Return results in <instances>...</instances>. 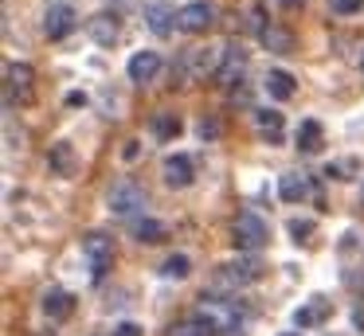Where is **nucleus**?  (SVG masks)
Returning a JSON list of instances; mask_svg holds the SVG:
<instances>
[{
    "label": "nucleus",
    "instance_id": "1",
    "mask_svg": "<svg viewBox=\"0 0 364 336\" xmlns=\"http://www.w3.org/2000/svg\"><path fill=\"white\" fill-rule=\"evenodd\" d=\"M82 258H87L90 273L102 278V273L114 266V239H110V234H102V231H90L87 239H82Z\"/></svg>",
    "mask_w": 364,
    "mask_h": 336
},
{
    "label": "nucleus",
    "instance_id": "2",
    "mask_svg": "<svg viewBox=\"0 0 364 336\" xmlns=\"http://www.w3.org/2000/svg\"><path fill=\"white\" fill-rule=\"evenodd\" d=\"M145 192L134 184V180H122V184H114L110 200H106V207L114 211V215H137V211H145Z\"/></svg>",
    "mask_w": 364,
    "mask_h": 336
},
{
    "label": "nucleus",
    "instance_id": "3",
    "mask_svg": "<svg viewBox=\"0 0 364 336\" xmlns=\"http://www.w3.org/2000/svg\"><path fill=\"white\" fill-rule=\"evenodd\" d=\"M231 234H235V246H239V250H259L262 242L270 239L267 223H262L259 215H251V211H243V215L235 219V227H231Z\"/></svg>",
    "mask_w": 364,
    "mask_h": 336
},
{
    "label": "nucleus",
    "instance_id": "4",
    "mask_svg": "<svg viewBox=\"0 0 364 336\" xmlns=\"http://www.w3.org/2000/svg\"><path fill=\"white\" fill-rule=\"evenodd\" d=\"M196 317H204L212 328H220V332H231V328L239 325V309L228 301H220V297H204V305L196 309Z\"/></svg>",
    "mask_w": 364,
    "mask_h": 336
},
{
    "label": "nucleus",
    "instance_id": "5",
    "mask_svg": "<svg viewBox=\"0 0 364 336\" xmlns=\"http://www.w3.org/2000/svg\"><path fill=\"white\" fill-rule=\"evenodd\" d=\"M4 78H9V102H32L36 94V70L28 63H9L4 67Z\"/></svg>",
    "mask_w": 364,
    "mask_h": 336
},
{
    "label": "nucleus",
    "instance_id": "6",
    "mask_svg": "<svg viewBox=\"0 0 364 336\" xmlns=\"http://www.w3.org/2000/svg\"><path fill=\"white\" fill-rule=\"evenodd\" d=\"M215 20L212 4H204V0H196V4H184L181 12H176V28L188 31V36H200V31H208Z\"/></svg>",
    "mask_w": 364,
    "mask_h": 336
},
{
    "label": "nucleus",
    "instance_id": "7",
    "mask_svg": "<svg viewBox=\"0 0 364 336\" xmlns=\"http://www.w3.org/2000/svg\"><path fill=\"white\" fill-rule=\"evenodd\" d=\"M262 278V262L259 258H235V262L220 266V281H235V286H251Z\"/></svg>",
    "mask_w": 364,
    "mask_h": 336
},
{
    "label": "nucleus",
    "instance_id": "8",
    "mask_svg": "<svg viewBox=\"0 0 364 336\" xmlns=\"http://www.w3.org/2000/svg\"><path fill=\"white\" fill-rule=\"evenodd\" d=\"M329 313H333L329 297H309V301H301L298 309H294V325L314 328V325H321V320H329Z\"/></svg>",
    "mask_w": 364,
    "mask_h": 336
},
{
    "label": "nucleus",
    "instance_id": "9",
    "mask_svg": "<svg viewBox=\"0 0 364 336\" xmlns=\"http://www.w3.org/2000/svg\"><path fill=\"white\" fill-rule=\"evenodd\" d=\"M87 31H90V39H95L98 47H114V43H118V36H122V23H118V16L98 12V16H90V20H87Z\"/></svg>",
    "mask_w": 364,
    "mask_h": 336
},
{
    "label": "nucleus",
    "instance_id": "10",
    "mask_svg": "<svg viewBox=\"0 0 364 336\" xmlns=\"http://www.w3.org/2000/svg\"><path fill=\"white\" fill-rule=\"evenodd\" d=\"M145 23H149L153 36H168L173 23H176L173 4H168V0H149V4H145Z\"/></svg>",
    "mask_w": 364,
    "mask_h": 336
},
{
    "label": "nucleus",
    "instance_id": "11",
    "mask_svg": "<svg viewBox=\"0 0 364 336\" xmlns=\"http://www.w3.org/2000/svg\"><path fill=\"white\" fill-rule=\"evenodd\" d=\"M71 28H75V12L67 4H51L48 12H43V36L48 39H63Z\"/></svg>",
    "mask_w": 364,
    "mask_h": 336
},
{
    "label": "nucleus",
    "instance_id": "12",
    "mask_svg": "<svg viewBox=\"0 0 364 336\" xmlns=\"http://www.w3.org/2000/svg\"><path fill=\"white\" fill-rule=\"evenodd\" d=\"M243 70H247V55H243V47H223V63H220V82L223 86H235L239 78H243Z\"/></svg>",
    "mask_w": 364,
    "mask_h": 336
},
{
    "label": "nucleus",
    "instance_id": "13",
    "mask_svg": "<svg viewBox=\"0 0 364 336\" xmlns=\"http://www.w3.org/2000/svg\"><path fill=\"white\" fill-rule=\"evenodd\" d=\"M161 70V55L157 51H137L134 59H129V82H153Z\"/></svg>",
    "mask_w": 364,
    "mask_h": 336
},
{
    "label": "nucleus",
    "instance_id": "14",
    "mask_svg": "<svg viewBox=\"0 0 364 336\" xmlns=\"http://www.w3.org/2000/svg\"><path fill=\"white\" fill-rule=\"evenodd\" d=\"M40 309H43V317H48V320H67V317H71V309H75V297L67 293V289H48L43 301H40Z\"/></svg>",
    "mask_w": 364,
    "mask_h": 336
},
{
    "label": "nucleus",
    "instance_id": "15",
    "mask_svg": "<svg viewBox=\"0 0 364 336\" xmlns=\"http://www.w3.org/2000/svg\"><path fill=\"white\" fill-rule=\"evenodd\" d=\"M165 184L168 188H188L192 184V161L184 153L165 156Z\"/></svg>",
    "mask_w": 364,
    "mask_h": 336
},
{
    "label": "nucleus",
    "instance_id": "16",
    "mask_svg": "<svg viewBox=\"0 0 364 336\" xmlns=\"http://www.w3.org/2000/svg\"><path fill=\"white\" fill-rule=\"evenodd\" d=\"M48 164L55 176H75V145L71 141H55L48 153Z\"/></svg>",
    "mask_w": 364,
    "mask_h": 336
},
{
    "label": "nucleus",
    "instance_id": "17",
    "mask_svg": "<svg viewBox=\"0 0 364 336\" xmlns=\"http://www.w3.org/2000/svg\"><path fill=\"white\" fill-rule=\"evenodd\" d=\"M278 195H282L286 203H301V200L309 195L306 176H298V172H286V176H278Z\"/></svg>",
    "mask_w": 364,
    "mask_h": 336
},
{
    "label": "nucleus",
    "instance_id": "18",
    "mask_svg": "<svg viewBox=\"0 0 364 336\" xmlns=\"http://www.w3.org/2000/svg\"><path fill=\"white\" fill-rule=\"evenodd\" d=\"M259 39H262V47H267V51H274V55H290L294 51V36H290V31H282V28H274V23H270V28H262Z\"/></svg>",
    "mask_w": 364,
    "mask_h": 336
},
{
    "label": "nucleus",
    "instance_id": "19",
    "mask_svg": "<svg viewBox=\"0 0 364 336\" xmlns=\"http://www.w3.org/2000/svg\"><path fill=\"white\" fill-rule=\"evenodd\" d=\"M325 145V133H321V125L309 117V121H301L298 125V148L301 153H317V148Z\"/></svg>",
    "mask_w": 364,
    "mask_h": 336
},
{
    "label": "nucleus",
    "instance_id": "20",
    "mask_svg": "<svg viewBox=\"0 0 364 336\" xmlns=\"http://www.w3.org/2000/svg\"><path fill=\"white\" fill-rule=\"evenodd\" d=\"M255 125H259V133L270 137L274 145L282 141V114H278V109H259V114H255Z\"/></svg>",
    "mask_w": 364,
    "mask_h": 336
},
{
    "label": "nucleus",
    "instance_id": "21",
    "mask_svg": "<svg viewBox=\"0 0 364 336\" xmlns=\"http://www.w3.org/2000/svg\"><path fill=\"white\" fill-rule=\"evenodd\" d=\"M262 86H267V94H270V98H278V102L294 98V78L286 75V70H270Z\"/></svg>",
    "mask_w": 364,
    "mask_h": 336
},
{
    "label": "nucleus",
    "instance_id": "22",
    "mask_svg": "<svg viewBox=\"0 0 364 336\" xmlns=\"http://www.w3.org/2000/svg\"><path fill=\"white\" fill-rule=\"evenodd\" d=\"M153 133H157V141H173L176 133H181V117H176L173 109H161V114H153Z\"/></svg>",
    "mask_w": 364,
    "mask_h": 336
},
{
    "label": "nucleus",
    "instance_id": "23",
    "mask_svg": "<svg viewBox=\"0 0 364 336\" xmlns=\"http://www.w3.org/2000/svg\"><path fill=\"white\" fill-rule=\"evenodd\" d=\"M168 234V227L161 223V219H137L134 223V239L137 242H161Z\"/></svg>",
    "mask_w": 364,
    "mask_h": 336
},
{
    "label": "nucleus",
    "instance_id": "24",
    "mask_svg": "<svg viewBox=\"0 0 364 336\" xmlns=\"http://www.w3.org/2000/svg\"><path fill=\"white\" fill-rule=\"evenodd\" d=\"M161 273H165V278H188L192 273V262H188V254H173V258H165V266H161Z\"/></svg>",
    "mask_w": 364,
    "mask_h": 336
},
{
    "label": "nucleus",
    "instance_id": "25",
    "mask_svg": "<svg viewBox=\"0 0 364 336\" xmlns=\"http://www.w3.org/2000/svg\"><path fill=\"white\" fill-rule=\"evenodd\" d=\"M329 8L337 16H356V12H364V0H329Z\"/></svg>",
    "mask_w": 364,
    "mask_h": 336
},
{
    "label": "nucleus",
    "instance_id": "26",
    "mask_svg": "<svg viewBox=\"0 0 364 336\" xmlns=\"http://www.w3.org/2000/svg\"><path fill=\"white\" fill-rule=\"evenodd\" d=\"M290 234H294V242H306L309 234H314V223H309V219H294V223H290Z\"/></svg>",
    "mask_w": 364,
    "mask_h": 336
},
{
    "label": "nucleus",
    "instance_id": "27",
    "mask_svg": "<svg viewBox=\"0 0 364 336\" xmlns=\"http://www.w3.org/2000/svg\"><path fill=\"white\" fill-rule=\"evenodd\" d=\"M114 336H141V328H137L134 320H122V325L114 328Z\"/></svg>",
    "mask_w": 364,
    "mask_h": 336
},
{
    "label": "nucleus",
    "instance_id": "28",
    "mask_svg": "<svg viewBox=\"0 0 364 336\" xmlns=\"http://www.w3.org/2000/svg\"><path fill=\"white\" fill-rule=\"evenodd\" d=\"M168 336H196V325H192V320H188V325H176Z\"/></svg>",
    "mask_w": 364,
    "mask_h": 336
},
{
    "label": "nucleus",
    "instance_id": "29",
    "mask_svg": "<svg viewBox=\"0 0 364 336\" xmlns=\"http://www.w3.org/2000/svg\"><path fill=\"white\" fill-rule=\"evenodd\" d=\"M215 133H220V125H215V121H204V125H200V137H215Z\"/></svg>",
    "mask_w": 364,
    "mask_h": 336
},
{
    "label": "nucleus",
    "instance_id": "30",
    "mask_svg": "<svg viewBox=\"0 0 364 336\" xmlns=\"http://www.w3.org/2000/svg\"><path fill=\"white\" fill-rule=\"evenodd\" d=\"M137 153H141V148H137V141H129L126 153H122V156H126V161H137Z\"/></svg>",
    "mask_w": 364,
    "mask_h": 336
},
{
    "label": "nucleus",
    "instance_id": "31",
    "mask_svg": "<svg viewBox=\"0 0 364 336\" xmlns=\"http://www.w3.org/2000/svg\"><path fill=\"white\" fill-rule=\"evenodd\" d=\"M278 4H282V8H298L301 0H278Z\"/></svg>",
    "mask_w": 364,
    "mask_h": 336
},
{
    "label": "nucleus",
    "instance_id": "32",
    "mask_svg": "<svg viewBox=\"0 0 364 336\" xmlns=\"http://www.w3.org/2000/svg\"><path fill=\"white\" fill-rule=\"evenodd\" d=\"M278 336H301V332H278Z\"/></svg>",
    "mask_w": 364,
    "mask_h": 336
},
{
    "label": "nucleus",
    "instance_id": "33",
    "mask_svg": "<svg viewBox=\"0 0 364 336\" xmlns=\"http://www.w3.org/2000/svg\"><path fill=\"white\" fill-rule=\"evenodd\" d=\"M360 70H364V55H360Z\"/></svg>",
    "mask_w": 364,
    "mask_h": 336
}]
</instances>
